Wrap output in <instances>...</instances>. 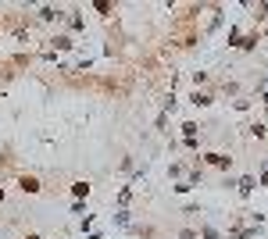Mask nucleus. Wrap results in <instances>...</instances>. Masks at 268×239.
I'll return each mask as SVG.
<instances>
[{
	"instance_id": "nucleus-21",
	"label": "nucleus",
	"mask_w": 268,
	"mask_h": 239,
	"mask_svg": "<svg viewBox=\"0 0 268 239\" xmlns=\"http://www.w3.org/2000/svg\"><path fill=\"white\" fill-rule=\"evenodd\" d=\"M0 33H4V18H0Z\"/></svg>"
},
{
	"instance_id": "nucleus-2",
	"label": "nucleus",
	"mask_w": 268,
	"mask_h": 239,
	"mask_svg": "<svg viewBox=\"0 0 268 239\" xmlns=\"http://www.w3.org/2000/svg\"><path fill=\"white\" fill-rule=\"evenodd\" d=\"M18 186H22V193H39V189H43L36 175H22V178H18Z\"/></svg>"
},
{
	"instance_id": "nucleus-19",
	"label": "nucleus",
	"mask_w": 268,
	"mask_h": 239,
	"mask_svg": "<svg viewBox=\"0 0 268 239\" xmlns=\"http://www.w3.org/2000/svg\"><path fill=\"white\" fill-rule=\"evenodd\" d=\"M25 239H39V236H36V232H29V236H25Z\"/></svg>"
},
{
	"instance_id": "nucleus-7",
	"label": "nucleus",
	"mask_w": 268,
	"mask_h": 239,
	"mask_svg": "<svg viewBox=\"0 0 268 239\" xmlns=\"http://www.w3.org/2000/svg\"><path fill=\"white\" fill-rule=\"evenodd\" d=\"M72 193L82 200V197H89V182H72Z\"/></svg>"
},
{
	"instance_id": "nucleus-12",
	"label": "nucleus",
	"mask_w": 268,
	"mask_h": 239,
	"mask_svg": "<svg viewBox=\"0 0 268 239\" xmlns=\"http://www.w3.org/2000/svg\"><path fill=\"white\" fill-rule=\"evenodd\" d=\"M200 236H204V239H218L222 232H218V229H211V225H204V229H200Z\"/></svg>"
},
{
	"instance_id": "nucleus-1",
	"label": "nucleus",
	"mask_w": 268,
	"mask_h": 239,
	"mask_svg": "<svg viewBox=\"0 0 268 239\" xmlns=\"http://www.w3.org/2000/svg\"><path fill=\"white\" fill-rule=\"evenodd\" d=\"M204 161L211 164V168H229V164H232V157H226V154H218V150H211V154H204Z\"/></svg>"
},
{
	"instance_id": "nucleus-11",
	"label": "nucleus",
	"mask_w": 268,
	"mask_h": 239,
	"mask_svg": "<svg viewBox=\"0 0 268 239\" xmlns=\"http://www.w3.org/2000/svg\"><path fill=\"white\" fill-rule=\"evenodd\" d=\"M236 47H243V50H254V47H258V36H243L240 43H236Z\"/></svg>"
},
{
	"instance_id": "nucleus-6",
	"label": "nucleus",
	"mask_w": 268,
	"mask_h": 239,
	"mask_svg": "<svg viewBox=\"0 0 268 239\" xmlns=\"http://www.w3.org/2000/svg\"><path fill=\"white\" fill-rule=\"evenodd\" d=\"M197 132H200L197 122H186V125H183V136H186V139H197Z\"/></svg>"
},
{
	"instance_id": "nucleus-14",
	"label": "nucleus",
	"mask_w": 268,
	"mask_h": 239,
	"mask_svg": "<svg viewBox=\"0 0 268 239\" xmlns=\"http://www.w3.org/2000/svg\"><path fill=\"white\" fill-rule=\"evenodd\" d=\"M72 29H76V33H82V29H86V22L79 18V14H72Z\"/></svg>"
},
{
	"instance_id": "nucleus-20",
	"label": "nucleus",
	"mask_w": 268,
	"mask_h": 239,
	"mask_svg": "<svg viewBox=\"0 0 268 239\" xmlns=\"http://www.w3.org/2000/svg\"><path fill=\"white\" fill-rule=\"evenodd\" d=\"M0 204H4V186H0Z\"/></svg>"
},
{
	"instance_id": "nucleus-13",
	"label": "nucleus",
	"mask_w": 268,
	"mask_h": 239,
	"mask_svg": "<svg viewBox=\"0 0 268 239\" xmlns=\"http://www.w3.org/2000/svg\"><path fill=\"white\" fill-rule=\"evenodd\" d=\"M129 200H132V189H129V186H125V189H122V193H118V204H122V207H125V204H129Z\"/></svg>"
},
{
	"instance_id": "nucleus-3",
	"label": "nucleus",
	"mask_w": 268,
	"mask_h": 239,
	"mask_svg": "<svg viewBox=\"0 0 268 239\" xmlns=\"http://www.w3.org/2000/svg\"><path fill=\"white\" fill-rule=\"evenodd\" d=\"M254 175H243V178H236V189H240V197H250V193H254Z\"/></svg>"
},
{
	"instance_id": "nucleus-17",
	"label": "nucleus",
	"mask_w": 268,
	"mask_h": 239,
	"mask_svg": "<svg viewBox=\"0 0 268 239\" xmlns=\"http://www.w3.org/2000/svg\"><path fill=\"white\" fill-rule=\"evenodd\" d=\"M179 239H197V232H193V229H183V232H179Z\"/></svg>"
},
{
	"instance_id": "nucleus-10",
	"label": "nucleus",
	"mask_w": 268,
	"mask_h": 239,
	"mask_svg": "<svg viewBox=\"0 0 268 239\" xmlns=\"http://www.w3.org/2000/svg\"><path fill=\"white\" fill-rule=\"evenodd\" d=\"M247 129H250V136H258V139H265V136H268V129H265L261 122H254V125H247Z\"/></svg>"
},
{
	"instance_id": "nucleus-18",
	"label": "nucleus",
	"mask_w": 268,
	"mask_h": 239,
	"mask_svg": "<svg viewBox=\"0 0 268 239\" xmlns=\"http://www.w3.org/2000/svg\"><path fill=\"white\" fill-rule=\"evenodd\" d=\"M261 186H268V164H265V175H261Z\"/></svg>"
},
{
	"instance_id": "nucleus-9",
	"label": "nucleus",
	"mask_w": 268,
	"mask_h": 239,
	"mask_svg": "<svg viewBox=\"0 0 268 239\" xmlns=\"http://www.w3.org/2000/svg\"><path fill=\"white\" fill-rule=\"evenodd\" d=\"M200 182H204V171H200V168H193V171H190V182H186V186L193 189V186H200Z\"/></svg>"
},
{
	"instance_id": "nucleus-15",
	"label": "nucleus",
	"mask_w": 268,
	"mask_h": 239,
	"mask_svg": "<svg viewBox=\"0 0 268 239\" xmlns=\"http://www.w3.org/2000/svg\"><path fill=\"white\" fill-rule=\"evenodd\" d=\"M115 225H129V211H118L115 214Z\"/></svg>"
},
{
	"instance_id": "nucleus-4",
	"label": "nucleus",
	"mask_w": 268,
	"mask_h": 239,
	"mask_svg": "<svg viewBox=\"0 0 268 239\" xmlns=\"http://www.w3.org/2000/svg\"><path fill=\"white\" fill-rule=\"evenodd\" d=\"M50 47H54V50H72L76 43H72L68 36H54V39H50Z\"/></svg>"
},
{
	"instance_id": "nucleus-16",
	"label": "nucleus",
	"mask_w": 268,
	"mask_h": 239,
	"mask_svg": "<svg viewBox=\"0 0 268 239\" xmlns=\"http://www.w3.org/2000/svg\"><path fill=\"white\" fill-rule=\"evenodd\" d=\"M254 18H258V22H265V18H268V4H258V14H254Z\"/></svg>"
},
{
	"instance_id": "nucleus-5",
	"label": "nucleus",
	"mask_w": 268,
	"mask_h": 239,
	"mask_svg": "<svg viewBox=\"0 0 268 239\" xmlns=\"http://www.w3.org/2000/svg\"><path fill=\"white\" fill-rule=\"evenodd\" d=\"M190 100L197 103V107H207V103H211V93H200V89H197V93H193Z\"/></svg>"
},
{
	"instance_id": "nucleus-8",
	"label": "nucleus",
	"mask_w": 268,
	"mask_h": 239,
	"mask_svg": "<svg viewBox=\"0 0 268 239\" xmlns=\"http://www.w3.org/2000/svg\"><path fill=\"white\" fill-rule=\"evenodd\" d=\"M61 11H54V7H39V22H54Z\"/></svg>"
}]
</instances>
